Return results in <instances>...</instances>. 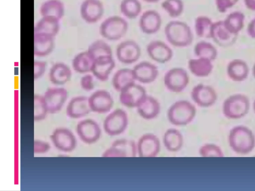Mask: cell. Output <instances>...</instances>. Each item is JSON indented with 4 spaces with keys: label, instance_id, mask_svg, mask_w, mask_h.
I'll return each mask as SVG.
<instances>
[{
    "label": "cell",
    "instance_id": "6da1fadb",
    "mask_svg": "<svg viewBox=\"0 0 255 191\" xmlns=\"http://www.w3.org/2000/svg\"><path fill=\"white\" fill-rule=\"evenodd\" d=\"M228 141L231 150L240 155L248 154L255 147V135L250 128L245 125H237L231 129Z\"/></svg>",
    "mask_w": 255,
    "mask_h": 191
},
{
    "label": "cell",
    "instance_id": "7a4b0ae2",
    "mask_svg": "<svg viewBox=\"0 0 255 191\" xmlns=\"http://www.w3.org/2000/svg\"><path fill=\"white\" fill-rule=\"evenodd\" d=\"M167 42L177 48H185L190 46L194 39L191 27L182 21L173 20L168 22L164 29Z\"/></svg>",
    "mask_w": 255,
    "mask_h": 191
},
{
    "label": "cell",
    "instance_id": "3957f363",
    "mask_svg": "<svg viewBox=\"0 0 255 191\" xmlns=\"http://www.w3.org/2000/svg\"><path fill=\"white\" fill-rule=\"evenodd\" d=\"M196 114L194 104L187 100H179L169 107L167 116L171 124L175 126H185L190 123Z\"/></svg>",
    "mask_w": 255,
    "mask_h": 191
},
{
    "label": "cell",
    "instance_id": "277c9868",
    "mask_svg": "<svg viewBox=\"0 0 255 191\" xmlns=\"http://www.w3.org/2000/svg\"><path fill=\"white\" fill-rule=\"evenodd\" d=\"M250 109L249 97L243 94H235L227 97L223 102L224 116L232 120L241 119L245 116Z\"/></svg>",
    "mask_w": 255,
    "mask_h": 191
},
{
    "label": "cell",
    "instance_id": "5b68a950",
    "mask_svg": "<svg viewBox=\"0 0 255 191\" xmlns=\"http://www.w3.org/2000/svg\"><path fill=\"white\" fill-rule=\"evenodd\" d=\"M128 29L127 20L118 15L110 16L101 24L99 31L104 38L110 41H117L125 36Z\"/></svg>",
    "mask_w": 255,
    "mask_h": 191
},
{
    "label": "cell",
    "instance_id": "8992f818",
    "mask_svg": "<svg viewBox=\"0 0 255 191\" xmlns=\"http://www.w3.org/2000/svg\"><path fill=\"white\" fill-rule=\"evenodd\" d=\"M189 80L186 70L181 67H174L165 73L163 83L165 87L169 92L179 93L187 88Z\"/></svg>",
    "mask_w": 255,
    "mask_h": 191
},
{
    "label": "cell",
    "instance_id": "52a82bcc",
    "mask_svg": "<svg viewBox=\"0 0 255 191\" xmlns=\"http://www.w3.org/2000/svg\"><path fill=\"white\" fill-rule=\"evenodd\" d=\"M128 116L125 110L118 108L110 113L105 118L103 127L109 135L115 136L123 133L128 125Z\"/></svg>",
    "mask_w": 255,
    "mask_h": 191
},
{
    "label": "cell",
    "instance_id": "ba28073f",
    "mask_svg": "<svg viewBox=\"0 0 255 191\" xmlns=\"http://www.w3.org/2000/svg\"><path fill=\"white\" fill-rule=\"evenodd\" d=\"M116 54L120 62L125 65H131L139 60L141 51L136 41L128 39L119 43L116 48Z\"/></svg>",
    "mask_w": 255,
    "mask_h": 191
},
{
    "label": "cell",
    "instance_id": "9c48e42d",
    "mask_svg": "<svg viewBox=\"0 0 255 191\" xmlns=\"http://www.w3.org/2000/svg\"><path fill=\"white\" fill-rule=\"evenodd\" d=\"M191 97L198 106L207 108L212 106L216 102L218 95L212 87L199 84L192 89Z\"/></svg>",
    "mask_w": 255,
    "mask_h": 191
},
{
    "label": "cell",
    "instance_id": "30bf717a",
    "mask_svg": "<svg viewBox=\"0 0 255 191\" xmlns=\"http://www.w3.org/2000/svg\"><path fill=\"white\" fill-rule=\"evenodd\" d=\"M136 155V144L127 139L114 141L102 154L103 157H134Z\"/></svg>",
    "mask_w": 255,
    "mask_h": 191
},
{
    "label": "cell",
    "instance_id": "8fae6325",
    "mask_svg": "<svg viewBox=\"0 0 255 191\" xmlns=\"http://www.w3.org/2000/svg\"><path fill=\"white\" fill-rule=\"evenodd\" d=\"M146 95L145 89L140 85L134 83L120 92L119 100L125 106L136 108Z\"/></svg>",
    "mask_w": 255,
    "mask_h": 191
},
{
    "label": "cell",
    "instance_id": "7c38bea8",
    "mask_svg": "<svg viewBox=\"0 0 255 191\" xmlns=\"http://www.w3.org/2000/svg\"><path fill=\"white\" fill-rule=\"evenodd\" d=\"M136 148L137 155L139 157L153 158L156 157L160 152V142L155 135L146 133L138 139Z\"/></svg>",
    "mask_w": 255,
    "mask_h": 191
},
{
    "label": "cell",
    "instance_id": "4fadbf2b",
    "mask_svg": "<svg viewBox=\"0 0 255 191\" xmlns=\"http://www.w3.org/2000/svg\"><path fill=\"white\" fill-rule=\"evenodd\" d=\"M146 50L148 57L154 62L159 64L168 62L173 56L171 47L164 42L159 40L148 43Z\"/></svg>",
    "mask_w": 255,
    "mask_h": 191
},
{
    "label": "cell",
    "instance_id": "5bb4252c",
    "mask_svg": "<svg viewBox=\"0 0 255 191\" xmlns=\"http://www.w3.org/2000/svg\"><path fill=\"white\" fill-rule=\"evenodd\" d=\"M50 138L54 146L62 152H71L76 146V140L74 134L66 128H56Z\"/></svg>",
    "mask_w": 255,
    "mask_h": 191
},
{
    "label": "cell",
    "instance_id": "9a60e30c",
    "mask_svg": "<svg viewBox=\"0 0 255 191\" xmlns=\"http://www.w3.org/2000/svg\"><path fill=\"white\" fill-rule=\"evenodd\" d=\"M48 112L55 113L59 111L68 97L66 90L62 88H51L43 96Z\"/></svg>",
    "mask_w": 255,
    "mask_h": 191
},
{
    "label": "cell",
    "instance_id": "2e32d148",
    "mask_svg": "<svg viewBox=\"0 0 255 191\" xmlns=\"http://www.w3.org/2000/svg\"><path fill=\"white\" fill-rule=\"evenodd\" d=\"M79 137L84 143L91 144L97 142L100 137L101 128L94 120L87 119L80 121L76 126Z\"/></svg>",
    "mask_w": 255,
    "mask_h": 191
},
{
    "label": "cell",
    "instance_id": "e0dca14e",
    "mask_svg": "<svg viewBox=\"0 0 255 191\" xmlns=\"http://www.w3.org/2000/svg\"><path fill=\"white\" fill-rule=\"evenodd\" d=\"M88 99L91 111L98 113L109 112L114 104V100L111 94L104 90L94 92Z\"/></svg>",
    "mask_w": 255,
    "mask_h": 191
},
{
    "label": "cell",
    "instance_id": "ac0fdd59",
    "mask_svg": "<svg viewBox=\"0 0 255 191\" xmlns=\"http://www.w3.org/2000/svg\"><path fill=\"white\" fill-rule=\"evenodd\" d=\"M162 22L161 16L157 11L148 9L140 15L138 25L142 33L147 35H152L159 31Z\"/></svg>",
    "mask_w": 255,
    "mask_h": 191
},
{
    "label": "cell",
    "instance_id": "d6986e66",
    "mask_svg": "<svg viewBox=\"0 0 255 191\" xmlns=\"http://www.w3.org/2000/svg\"><path fill=\"white\" fill-rule=\"evenodd\" d=\"M132 69L135 81L143 84L153 82L159 74L157 67L153 63L146 61L137 63Z\"/></svg>",
    "mask_w": 255,
    "mask_h": 191
},
{
    "label": "cell",
    "instance_id": "ffe728a7",
    "mask_svg": "<svg viewBox=\"0 0 255 191\" xmlns=\"http://www.w3.org/2000/svg\"><path fill=\"white\" fill-rule=\"evenodd\" d=\"M237 37L226 28L223 20L213 22L210 38L218 46L222 47H230L236 42Z\"/></svg>",
    "mask_w": 255,
    "mask_h": 191
},
{
    "label": "cell",
    "instance_id": "44dd1931",
    "mask_svg": "<svg viewBox=\"0 0 255 191\" xmlns=\"http://www.w3.org/2000/svg\"><path fill=\"white\" fill-rule=\"evenodd\" d=\"M104 11L103 5L99 0H85L80 7L82 18L90 23L96 22L101 19Z\"/></svg>",
    "mask_w": 255,
    "mask_h": 191
},
{
    "label": "cell",
    "instance_id": "7402d4cb",
    "mask_svg": "<svg viewBox=\"0 0 255 191\" xmlns=\"http://www.w3.org/2000/svg\"><path fill=\"white\" fill-rule=\"evenodd\" d=\"M226 72L231 80L235 82H241L248 78L250 73V68L245 60L235 59L228 63Z\"/></svg>",
    "mask_w": 255,
    "mask_h": 191
},
{
    "label": "cell",
    "instance_id": "603a6c76",
    "mask_svg": "<svg viewBox=\"0 0 255 191\" xmlns=\"http://www.w3.org/2000/svg\"><path fill=\"white\" fill-rule=\"evenodd\" d=\"M116 63L113 56H104L94 60L91 72L101 81H107L115 67Z\"/></svg>",
    "mask_w": 255,
    "mask_h": 191
},
{
    "label": "cell",
    "instance_id": "cb8c5ba5",
    "mask_svg": "<svg viewBox=\"0 0 255 191\" xmlns=\"http://www.w3.org/2000/svg\"><path fill=\"white\" fill-rule=\"evenodd\" d=\"M91 111L88 97L85 96H76L70 100L66 107V114L71 118L83 117Z\"/></svg>",
    "mask_w": 255,
    "mask_h": 191
},
{
    "label": "cell",
    "instance_id": "d4e9b609",
    "mask_svg": "<svg viewBox=\"0 0 255 191\" xmlns=\"http://www.w3.org/2000/svg\"><path fill=\"white\" fill-rule=\"evenodd\" d=\"M138 114L143 119L151 120L160 113V105L154 97L146 95L136 107Z\"/></svg>",
    "mask_w": 255,
    "mask_h": 191
},
{
    "label": "cell",
    "instance_id": "484cf974",
    "mask_svg": "<svg viewBox=\"0 0 255 191\" xmlns=\"http://www.w3.org/2000/svg\"><path fill=\"white\" fill-rule=\"evenodd\" d=\"M188 68L190 73L198 78L209 76L212 72L213 62L205 58L196 57L191 58L188 62Z\"/></svg>",
    "mask_w": 255,
    "mask_h": 191
},
{
    "label": "cell",
    "instance_id": "4316f807",
    "mask_svg": "<svg viewBox=\"0 0 255 191\" xmlns=\"http://www.w3.org/2000/svg\"><path fill=\"white\" fill-rule=\"evenodd\" d=\"M54 46L53 37L42 34L34 33V54L43 57L48 55Z\"/></svg>",
    "mask_w": 255,
    "mask_h": 191
},
{
    "label": "cell",
    "instance_id": "83f0119b",
    "mask_svg": "<svg viewBox=\"0 0 255 191\" xmlns=\"http://www.w3.org/2000/svg\"><path fill=\"white\" fill-rule=\"evenodd\" d=\"M135 81L132 69L125 68L118 70L114 74L112 83L114 89L120 93Z\"/></svg>",
    "mask_w": 255,
    "mask_h": 191
},
{
    "label": "cell",
    "instance_id": "f1b7e54d",
    "mask_svg": "<svg viewBox=\"0 0 255 191\" xmlns=\"http://www.w3.org/2000/svg\"><path fill=\"white\" fill-rule=\"evenodd\" d=\"M72 72L69 67L62 63L54 64L49 71V79L55 85H62L66 84L71 79Z\"/></svg>",
    "mask_w": 255,
    "mask_h": 191
},
{
    "label": "cell",
    "instance_id": "f546056e",
    "mask_svg": "<svg viewBox=\"0 0 255 191\" xmlns=\"http://www.w3.org/2000/svg\"><path fill=\"white\" fill-rule=\"evenodd\" d=\"M163 143L167 150L171 152H176L182 147L183 137L178 130L169 128L164 133Z\"/></svg>",
    "mask_w": 255,
    "mask_h": 191
},
{
    "label": "cell",
    "instance_id": "4dcf8cb0",
    "mask_svg": "<svg viewBox=\"0 0 255 191\" xmlns=\"http://www.w3.org/2000/svg\"><path fill=\"white\" fill-rule=\"evenodd\" d=\"M245 15L240 11H234L223 20L226 28L233 34L238 36L245 26Z\"/></svg>",
    "mask_w": 255,
    "mask_h": 191
},
{
    "label": "cell",
    "instance_id": "1f68e13d",
    "mask_svg": "<svg viewBox=\"0 0 255 191\" xmlns=\"http://www.w3.org/2000/svg\"><path fill=\"white\" fill-rule=\"evenodd\" d=\"M40 13L42 17H51L59 20L64 13V6L59 0H48L40 7Z\"/></svg>",
    "mask_w": 255,
    "mask_h": 191
},
{
    "label": "cell",
    "instance_id": "d6a6232c",
    "mask_svg": "<svg viewBox=\"0 0 255 191\" xmlns=\"http://www.w3.org/2000/svg\"><path fill=\"white\" fill-rule=\"evenodd\" d=\"M59 30V20L51 17H42L35 25L34 33H42L54 37Z\"/></svg>",
    "mask_w": 255,
    "mask_h": 191
},
{
    "label": "cell",
    "instance_id": "836d02e7",
    "mask_svg": "<svg viewBox=\"0 0 255 191\" xmlns=\"http://www.w3.org/2000/svg\"><path fill=\"white\" fill-rule=\"evenodd\" d=\"M94 60L88 51L81 52L74 58L73 68L76 72L81 74L91 72Z\"/></svg>",
    "mask_w": 255,
    "mask_h": 191
},
{
    "label": "cell",
    "instance_id": "e575fe53",
    "mask_svg": "<svg viewBox=\"0 0 255 191\" xmlns=\"http://www.w3.org/2000/svg\"><path fill=\"white\" fill-rule=\"evenodd\" d=\"M194 53L196 57L207 59L212 62L217 59L218 54L217 49L213 44L204 40L195 45Z\"/></svg>",
    "mask_w": 255,
    "mask_h": 191
},
{
    "label": "cell",
    "instance_id": "d590c367",
    "mask_svg": "<svg viewBox=\"0 0 255 191\" xmlns=\"http://www.w3.org/2000/svg\"><path fill=\"white\" fill-rule=\"evenodd\" d=\"M213 22L208 16H197L194 21V31L196 35L201 38H210Z\"/></svg>",
    "mask_w": 255,
    "mask_h": 191
},
{
    "label": "cell",
    "instance_id": "8d00e7d4",
    "mask_svg": "<svg viewBox=\"0 0 255 191\" xmlns=\"http://www.w3.org/2000/svg\"><path fill=\"white\" fill-rule=\"evenodd\" d=\"M121 13L126 18L133 19L141 13L142 5L139 0H122L120 5Z\"/></svg>",
    "mask_w": 255,
    "mask_h": 191
},
{
    "label": "cell",
    "instance_id": "74e56055",
    "mask_svg": "<svg viewBox=\"0 0 255 191\" xmlns=\"http://www.w3.org/2000/svg\"><path fill=\"white\" fill-rule=\"evenodd\" d=\"M94 60L104 56H113L111 46L105 41L98 40L93 42L87 50Z\"/></svg>",
    "mask_w": 255,
    "mask_h": 191
},
{
    "label": "cell",
    "instance_id": "f35d334b",
    "mask_svg": "<svg viewBox=\"0 0 255 191\" xmlns=\"http://www.w3.org/2000/svg\"><path fill=\"white\" fill-rule=\"evenodd\" d=\"M161 6L167 14L173 18L180 16L184 9L182 0H164Z\"/></svg>",
    "mask_w": 255,
    "mask_h": 191
},
{
    "label": "cell",
    "instance_id": "ab89813d",
    "mask_svg": "<svg viewBox=\"0 0 255 191\" xmlns=\"http://www.w3.org/2000/svg\"><path fill=\"white\" fill-rule=\"evenodd\" d=\"M199 153L202 157H218L222 158L224 156V153L222 148L214 143H205L200 146Z\"/></svg>",
    "mask_w": 255,
    "mask_h": 191
},
{
    "label": "cell",
    "instance_id": "60d3db41",
    "mask_svg": "<svg viewBox=\"0 0 255 191\" xmlns=\"http://www.w3.org/2000/svg\"><path fill=\"white\" fill-rule=\"evenodd\" d=\"M48 112L43 97L41 95L34 96V119L35 121L43 120Z\"/></svg>",
    "mask_w": 255,
    "mask_h": 191
},
{
    "label": "cell",
    "instance_id": "b9f144b4",
    "mask_svg": "<svg viewBox=\"0 0 255 191\" xmlns=\"http://www.w3.org/2000/svg\"><path fill=\"white\" fill-rule=\"evenodd\" d=\"M239 0H215L218 11L220 13H225L235 5Z\"/></svg>",
    "mask_w": 255,
    "mask_h": 191
},
{
    "label": "cell",
    "instance_id": "7bdbcfd3",
    "mask_svg": "<svg viewBox=\"0 0 255 191\" xmlns=\"http://www.w3.org/2000/svg\"><path fill=\"white\" fill-rule=\"evenodd\" d=\"M50 148L48 143L39 140L34 141L33 151L35 154H43L47 152Z\"/></svg>",
    "mask_w": 255,
    "mask_h": 191
},
{
    "label": "cell",
    "instance_id": "ee69618b",
    "mask_svg": "<svg viewBox=\"0 0 255 191\" xmlns=\"http://www.w3.org/2000/svg\"><path fill=\"white\" fill-rule=\"evenodd\" d=\"M80 85L82 88L86 91H90L94 89L93 76L90 74L83 76L80 80Z\"/></svg>",
    "mask_w": 255,
    "mask_h": 191
},
{
    "label": "cell",
    "instance_id": "f6af8a7d",
    "mask_svg": "<svg viewBox=\"0 0 255 191\" xmlns=\"http://www.w3.org/2000/svg\"><path fill=\"white\" fill-rule=\"evenodd\" d=\"M46 63L43 61L34 62V79L36 80L41 77L45 72Z\"/></svg>",
    "mask_w": 255,
    "mask_h": 191
},
{
    "label": "cell",
    "instance_id": "bcb514c9",
    "mask_svg": "<svg viewBox=\"0 0 255 191\" xmlns=\"http://www.w3.org/2000/svg\"><path fill=\"white\" fill-rule=\"evenodd\" d=\"M247 33L250 37L255 39V17L249 23L247 28Z\"/></svg>",
    "mask_w": 255,
    "mask_h": 191
},
{
    "label": "cell",
    "instance_id": "7dc6e473",
    "mask_svg": "<svg viewBox=\"0 0 255 191\" xmlns=\"http://www.w3.org/2000/svg\"><path fill=\"white\" fill-rule=\"evenodd\" d=\"M244 2L247 8L255 11V0H244Z\"/></svg>",
    "mask_w": 255,
    "mask_h": 191
},
{
    "label": "cell",
    "instance_id": "c3c4849f",
    "mask_svg": "<svg viewBox=\"0 0 255 191\" xmlns=\"http://www.w3.org/2000/svg\"><path fill=\"white\" fill-rule=\"evenodd\" d=\"M143 0L146 2H148V3H156L158 1H159L160 0Z\"/></svg>",
    "mask_w": 255,
    "mask_h": 191
},
{
    "label": "cell",
    "instance_id": "681fc988",
    "mask_svg": "<svg viewBox=\"0 0 255 191\" xmlns=\"http://www.w3.org/2000/svg\"><path fill=\"white\" fill-rule=\"evenodd\" d=\"M252 75H253L254 78L255 79V62L254 64L253 68H252Z\"/></svg>",
    "mask_w": 255,
    "mask_h": 191
},
{
    "label": "cell",
    "instance_id": "f907efd6",
    "mask_svg": "<svg viewBox=\"0 0 255 191\" xmlns=\"http://www.w3.org/2000/svg\"><path fill=\"white\" fill-rule=\"evenodd\" d=\"M253 109H254V112L255 113V100H254V101L253 102Z\"/></svg>",
    "mask_w": 255,
    "mask_h": 191
}]
</instances>
